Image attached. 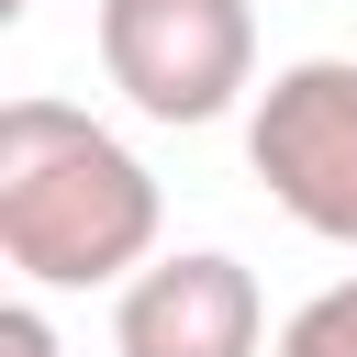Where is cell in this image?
Segmentation results:
<instances>
[{
	"instance_id": "obj_3",
	"label": "cell",
	"mask_w": 357,
	"mask_h": 357,
	"mask_svg": "<svg viewBox=\"0 0 357 357\" xmlns=\"http://www.w3.org/2000/svg\"><path fill=\"white\" fill-rule=\"evenodd\" d=\"M245 167L301 234L357 245V56H290L245 100Z\"/></svg>"
},
{
	"instance_id": "obj_5",
	"label": "cell",
	"mask_w": 357,
	"mask_h": 357,
	"mask_svg": "<svg viewBox=\"0 0 357 357\" xmlns=\"http://www.w3.org/2000/svg\"><path fill=\"white\" fill-rule=\"evenodd\" d=\"M268 357H357V268L335 279V290H312L290 324H279V346Z\"/></svg>"
},
{
	"instance_id": "obj_6",
	"label": "cell",
	"mask_w": 357,
	"mask_h": 357,
	"mask_svg": "<svg viewBox=\"0 0 357 357\" xmlns=\"http://www.w3.org/2000/svg\"><path fill=\"white\" fill-rule=\"evenodd\" d=\"M0 357H56V324H45V301H11V312H0Z\"/></svg>"
},
{
	"instance_id": "obj_4",
	"label": "cell",
	"mask_w": 357,
	"mask_h": 357,
	"mask_svg": "<svg viewBox=\"0 0 357 357\" xmlns=\"http://www.w3.org/2000/svg\"><path fill=\"white\" fill-rule=\"evenodd\" d=\"M112 357H268V301L257 268L223 245L145 257L112 290Z\"/></svg>"
},
{
	"instance_id": "obj_2",
	"label": "cell",
	"mask_w": 357,
	"mask_h": 357,
	"mask_svg": "<svg viewBox=\"0 0 357 357\" xmlns=\"http://www.w3.org/2000/svg\"><path fill=\"white\" fill-rule=\"evenodd\" d=\"M89 45L145 123H223L257 100V0H100Z\"/></svg>"
},
{
	"instance_id": "obj_1",
	"label": "cell",
	"mask_w": 357,
	"mask_h": 357,
	"mask_svg": "<svg viewBox=\"0 0 357 357\" xmlns=\"http://www.w3.org/2000/svg\"><path fill=\"white\" fill-rule=\"evenodd\" d=\"M156 167L78 100H0V257L22 290H123L156 257Z\"/></svg>"
}]
</instances>
